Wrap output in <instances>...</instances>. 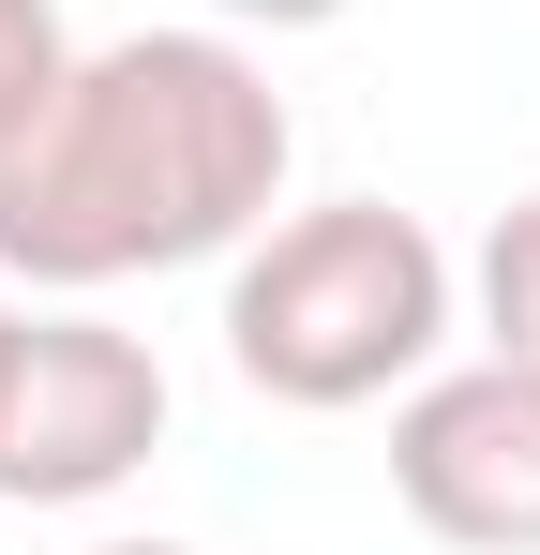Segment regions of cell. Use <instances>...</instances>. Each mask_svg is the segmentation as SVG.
I'll return each instance as SVG.
<instances>
[{"label":"cell","instance_id":"obj_4","mask_svg":"<svg viewBox=\"0 0 540 555\" xmlns=\"http://www.w3.org/2000/svg\"><path fill=\"white\" fill-rule=\"evenodd\" d=\"M390 495L450 555H540V375L526 361H450L390 405Z\"/></svg>","mask_w":540,"mask_h":555},{"label":"cell","instance_id":"obj_1","mask_svg":"<svg viewBox=\"0 0 540 555\" xmlns=\"http://www.w3.org/2000/svg\"><path fill=\"white\" fill-rule=\"evenodd\" d=\"M300 120L241 30H120L76 46L30 120H0V285H90L241 256L285 195Z\"/></svg>","mask_w":540,"mask_h":555},{"label":"cell","instance_id":"obj_7","mask_svg":"<svg viewBox=\"0 0 540 555\" xmlns=\"http://www.w3.org/2000/svg\"><path fill=\"white\" fill-rule=\"evenodd\" d=\"M210 15H226V30H331L346 0H210Z\"/></svg>","mask_w":540,"mask_h":555},{"label":"cell","instance_id":"obj_6","mask_svg":"<svg viewBox=\"0 0 540 555\" xmlns=\"http://www.w3.org/2000/svg\"><path fill=\"white\" fill-rule=\"evenodd\" d=\"M61 61H76V30H61V0H0V120H30Z\"/></svg>","mask_w":540,"mask_h":555},{"label":"cell","instance_id":"obj_5","mask_svg":"<svg viewBox=\"0 0 540 555\" xmlns=\"http://www.w3.org/2000/svg\"><path fill=\"white\" fill-rule=\"evenodd\" d=\"M480 346H496V361H526L540 375V195L526 210H496V241H480Z\"/></svg>","mask_w":540,"mask_h":555},{"label":"cell","instance_id":"obj_9","mask_svg":"<svg viewBox=\"0 0 540 555\" xmlns=\"http://www.w3.org/2000/svg\"><path fill=\"white\" fill-rule=\"evenodd\" d=\"M90 555H180V541H90Z\"/></svg>","mask_w":540,"mask_h":555},{"label":"cell","instance_id":"obj_8","mask_svg":"<svg viewBox=\"0 0 540 555\" xmlns=\"http://www.w3.org/2000/svg\"><path fill=\"white\" fill-rule=\"evenodd\" d=\"M15 315H30V300H15V285H0V361H15Z\"/></svg>","mask_w":540,"mask_h":555},{"label":"cell","instance_id":"obj_2","mask_svg":"<svg viewBox=\"0 0 540 555\" xmlns=\"http://www.w3.org/2000/svg\"><path fill=\"white\" fill-rule=\"evenodd\" d=\"M450 300H465V271L436 256L421 210L331 195V210H285L226 256V361L256 405L346 421V405H390V390L436 375Z\"/></svg>","mask_w":540,"mask_h":555},{"label":"cell","instance_id":"obj_3","mask_svg":"<svg viewBox=\"0 0 540 555\" xmlns=\"http://www.w3.org/2000/svg\"><path fill=\"white\" fill-rule=\"evenodd\" d=\"M166 451V361L105 315H15L0 361V495L15 511H90Z\"/></svg>","mask_w":540,"mask_h":555}]
</instances>
